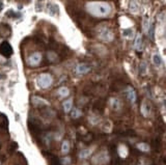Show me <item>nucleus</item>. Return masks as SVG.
<instances>
[{
	"instance_id": "f3484780",
	"label": "nucleus",
	"mask_w": 166,
	"mask_h": 165,
	"mask_svg": "<svg viewBox=\"0 0 166 165\" xmlns=\"http://www.w3.org/2000/svg\"><path fill=\"white\" fill-rule=\"evenodd\" d=\"M110 106H111V108L114 109V110H118V109L121 107V103L118 99L112 98L110 100Z\"/></svg>"
},
{
	"instance_id": "423d86ee",
	"label": "nucleus",
	"mask_w": 166,
	"mask_h": 165,
	"mask_svg": "<svg viewBox=\"0 0 166 165\" xmlns=\"http://www.w3.org/2000/svg\"><path fill=\"white\" fill-rule=\"evenodd\" d=\"M0 53L1 55H3L4 57H10L13 54V48L10 45L8 42H3L0 45Z\"/></svg>"
},
{
	"instance_id": "f03ea898",
	"label": "nucleus",
	"mask_w": 166,
	"mask_h": 165,
	"mask_svg": "<svg viewBox=\"0 0 166 165\" xmlns=\"http://www.w3.org/2000/svg\"><path fill=\"white\" fill-rule=\"evenodd\" d=\"M97 35L100 40L103 41V42H112L114 39L113 32H112L111 29L107 27V26H101L100 28H98Z\"/></svg>"
},
{
	"instance_id": "bb28decb",
	"label": "nucleus",
	"mask_w": 166,
	"mask_h": 165,
	"mask_svg": "<svg viewBox=\"0 0 166 165\" xmlns=\"http://www.w3.org/2000/svg\"><path fill=\"white\" fill-rule=\"evenodd\" d=\"M60 162H61V164H62V165H69V164H70V162H71V159H70L69 157L62 158L61 160H60Z\"/></svg>"
},
{
	"instance_id": "39448f33",
	"label": "nucleus",
	"mask_w": 166,
	"mask_h": 165,
	"mask_svg": "<svg viewBox=\"0 0 166 165\" xmlns=\"http://www.w3.org/2000/svg\"><path fill=\"white\" fill-rule=\"evenodd\" d=\"M41 61H42V54L40 52L32 53V54L28 57V59H27L28 64H29V66H31V67L38 66V64L41 63Z\"/></svg>"
},
{
	"instance_id": "2eb2a0df",
	"label": "nucleus",
	"mask_w": 166,
	"mask_h": 165,
	"mask_svg": "<svg viewBox=\"0 0 166 165\" xmlns=\"http://www.w3.org/2000/svg\"><path fill=\"white\" fill-rule=\"evenodd\" d=\"M62 106H63V110L66 113H69L71 110H72V107H73V100L72 99H69L67 100V101L63 102V104H62Z\"/></svg>"
},
{
	"instance_id": "b1692460",
	"label": "nucleus",
	"mask_w": 166,
	"mask_h": 165,
	"mask_svg": "<svg viewBox=\"0 0 166 165\" xmlns=\"http://www.w3.org/2000/svg\"><path fill=\"white\" fill-rule=\"evenodd\" d=\"M129 10L132 11V13H137L138 10H139V5L137 4V2L134 1V0H132L131 2H130V7H129Z\"/></svg>"
},
{
	"instance_id": "cd10ccee",
	"label": "nucleus",
	"mask_w": 166,
	"mask_h": 165,
	"mask_svg": "<svg viewBox=\"0 0 166 165\" xmlns=\"http://www.w3.org/2000/svg\"><path fill=\"white\" fill-rule=\"evenodd\" d=\"M154 31H155V25H152L151 26V39L154 40Z\"/></svg>"
},
{
	"instance_id": "c85d7f7f",
	"label": "nucleus",
	"mask_w": 166,
	"mask_h": 165,
	"mask_svg": "<svg viewBox=\"0 0 166 165\" xmlns=\"http://www.w3.org/2000/svg\"><path fill=\"white\" fill-rule=\"evenodd\" d=\"M163 105H164V107L166 108V98L163 99Z\"/></svg>"
},
{
	"instance_id": "4468645a",
	"label": "nucleus",
	"mask_w": 166,
	"mask_h": 165,
	"mask_svg": "<svg viewBox=\"0 0 166 165\" xmlns=\"http://www.w3.org/2000/svg\"><path fill=\"white\" fill-rule=\"evenodd\" d=\"M32 103H33L34 105H37V106L49 105L48 101H46V100L40 98V97H33V98H32Z\"/></svg>"
},
{
	"instance_id": "f8f14e48",
	"label": "nucleus",
	"mask_w": 166,
	"mask_h": 165,
	"mask_svg": "<svg viewBox=\"0 0 166 165\" xmlns=\"http://www.w3.org/2000/svg\"><path fill=\"white\" fill-rule=\"evenodd\" d=\"M151 28V22L149 19V16H144L143 20H142V29H143L144 33H149V30Z\"/></svg>"
},
{
	"instance_id": "0eeeda50",
	"label": "nucleus",
	"mask_w": 166,
	"mask_h": 165,
	"mask_svg": "<svg viewBox=\"0 0 166 165\" xmlns=\"http://www.w3.org/2000/svg\"><path fill=\"white\" fill-rule=\"evenodd\" d=\"M90 71V67L86 63H79L78 66L76 67V73L79 75L86 74Z\"/></svg>"
},
{
	"instance_id": "6e6552de",
	"label": "nucleus",
	"mask_w": 166,
	"mask_h": 165,
	"mask_svg": "<svg viewBox=\"0 0 166 165\" xmlns=\"http://www.w3.org/2000/svg\"><path fill=\"white\" fill-rule=\"evenodd\" d=\"M126 96H127V99H128L131 103H135L136 102V93H135V90L133 89V87L129 86L128 88H127V89H126Z\"/></svg>"
},
{
	"instance_id": "6ab92c4d",
	"label": "nucleus",
	"mask_w": 166,
	"mask_h": 165,
	"mask_svg": "<svg viewBox=\"0 0 166 165\" xmlns=\"http://www.w3.org/2000/svg\"><path fill=\"white\" fill-rule=\"evenodd\" d=\"M152 59H153V63H154V64H155L156 67H161V66H162V63H163V61H162V57L160 56L159 54H157V53H155V54L153 55Z\"/></svg>"
},
{
	"instance_id": "20e7f679",
	"label": "nucleus",
	"mask_w": 166,
	"mask_h": 165,
	"mask_svg": "<svg viewBox=\"0 0 166 165\" xmlns=\"http://www.w3.org/2000/svg\"><path fill=\"white\" fill-rule=\"evenodd\" d=\"M109 161V157H108V154L107 152H101L99 153L98 155H96L93 158V162L94 164L99 165V164H105L107 163Z\"/></svg>"
},
{
	"instance_id": "ddd939ff",
	"label": "nucleus",
	"mask_w": 166,
	"mask_h": 165,
	"mask_svg": "<svg viewBox=\"0 0 166 165\" xmlns=\"http://www.w3.org/2000/svg\"><path fill=\"white\" fill-rule=\"evenodd\" d=\"M117 152H118V155H120L121 158H126L127 156H128V153H129L128 148H127L126 145H124V144H120V145H118Z\"/></svg>"
},
{
	"instance_id": "aec40b11",
	"label": "nucleus",
	"mask_w": 166,
	"mask_h": 165,
	"mask_svg": "<svg viewBox=\"0 0 166 165\" xmlns=\"http://www.w3.org/2000/svg\"><path fill=\"white\" fill-rule=\"evenodd\" d=\"M137 149L138 150H140L141 152H150V145L147 143H145V142H139L137 143Z\"/></svg>"
},
{
	"instance_id": "1a4fd4ad",
	"label": "nucleus",
	"mask_w": 166,
	"mask_h": 165,
	"mask_svg": "<svg viewBox=\"0 0 166 165\" xmlns=\"http://www.w3.org/2000/svg\"><path fill=\"white\" fill-rule=\"evenodd\" d=\"M141 113L144 117H149L151 113V106L146 101H143L141 103Z\"/></svg>"
},
{
	"instance_id": "7ed1b4c3",
	"label": "nucleus",
	"mask_w": 166,
	"mask_h": 165,
	"mask_svg": "<svg viewBox=\"0 0 166 165\" xmlns=\"http://www.w3.org/2000/svg\"><path fill=\"white\" fill-rule=\"evenodd\" d=\"M52 76L50 74H41L37 77V84L41 88H48L52 84Z\"/></svg>"
},
{
	"instance_id": "4be33fe9",
	"label": "nucleus",
	"mask_w": 166,
	"mask_h": 165,
	"mask_svg": "<svg viewBox=\"0 0 166 165\" xmlns=\"http://www.w3.org/2000/svg\"><path fill=\"white\" fill-rule=\"evenodd\" d=\"M69 93H70V90H69V88L68 87H60L58 89V95L61 97V98H64V97H68L69 96Z\"/></svg>"
},
{
	"instance_id": "f257e3e1",
	"label": "nucleus",
	"mask_w": 166,
	"mask_h": 165,
	"mask_svg": "<svg viewBox=\"0 0 166 165\" xmlns=\"http://www.w3.org/2000/svg\"><path fill=\"white\" fill-rule=\"evenodd\" d=\"M85 8L91 16L97 18L107 17L111 13V7L103 1H90L85 4Z\"/></svg>"
},
{
	"instance_id": "c756f323",
	"label": "nucleus",
	"mask_w": 166,
	"mask_h": 165,
	"mask_svg": "<svg viewBox=\"0 0 166 165\" xmlns=\"http://www.w3.org/2000/svg\"><path fill=\"white\" fill-rule=\"evenodd\" d=\"M165 34H166V31H165Z\"/></svg>"
},
{
	"instance_id": "412c9836",
	"label": "nucleus",
	"mask_w": 166,
	"mask_h": 165,
	"mask_svg": "<svg viewBox=\"0 0 166 165\" xmlns=\"http://www.w3.org/2000/svg\"><path fill=\"white\" fill-rule=\"evenodd\" d=\"M147 72V64L145 61H141L139 64V74L140 75H145Z\"/></svg>"
},
{
	"instance_id": "9b49d317",
	"label": "nucleus",
	"mask_w": 166,
	"mask_h": 165,
	"mask_svg": "<svg viewBox=\"0 0 166 165\" xmlns=\"http://www.w3.org/2000/svg\"><path fill=\"white\" fill-rule=\"evenodd\" d=\"M47 10H48L49 15H51V16H57L59 14V7H58V5L55 3H49Z\"/></svg>"
},
{
	"instance_id": "a878e982",
	"label": "nucleus",
	"mask_w": 166,
	"mask_h": 165,
	"mask_svg": "<svg viewBox=\"0 0 166 165\" xmlns=\"http://www.w3.org/2000/svg\"><path fill=\"white\" fill-rule=\"evenodd\" d=\"M81 114H82V112H81V110H80V109L75 108V109H74V110L72 111V117H73V119H75L81 116Z\"/></svg>"
},
{
	"instance_id": "9d476101",
	"label": "nucleus",
	"mask_w": 166,
	"mask_h": 165,
	"mask_svg": "<svg viewBox=\"0 0 166 165\" xmlns=\"http://www.w3.org/2000/svg\"><path fill=\"white\" fill-rule=\"evenodd\" d=\"M134 48L139 52L142 51V49H143V45H142V37H141L140 33L136 34V37H135V41H134Z\"/></svg>"
},
{
	"instance_id": "393cba45",
	"label": "nucleus",
	"mask_w": 166,
	"mask_h": 165,
	"mask_svg": "<svg viewBox=\"0 0 166 165\" xmlns=\"http://www.w3.org/2000/svg\"><path fill=\"white\" fill-rule=\"evenodd\" d=\"M70 151V143L69 141H63L61 144V152L63 153V154H68Z\"/></svg>"
},
{
	"instance_id": "a211bd4d",
	"label": "nucleus",
	"mask_w": 166,
	"mask_h": 165,
	"mask_svg": "<svg viewBox=\"0 0 166 165\" xmlns=\"http://www.w3.org/2000/svg\"><path fill=\"white\" fill-rule=\"evenodd\" d=\"M93 151H94L93 149H84V150H82V151L79 153V157L81 158V159L88 158L91 155Z\"/></svg>"
},
{
	"instance_id": "5701e85b",
	"label": "nucleus",
	"mask_w": 166,
	"mask_h": 165,
	"mask_svg": "<svg viewBox=\"0 0 166 165\" xmlns=\"http://www.w3.org/2000/svg\"><path fill=\"white\" fill-rule=\"evenodd\" d=\"M123 35L124 37L130 39V37H132L133 35H134V30H133L132 28H124L123 30Z\"/></svg>"
},
{
	"instance_id": "dca6fc26",
	"label": "nucleus",
	"mask_w": 166,
	"mask_h": 165,
	"mask_svg": "<svg viewBox=\"0 0 166 165\" xmlns=\"http://www.w3.org/2000/svg\"><path fill=\"white\" fill-rule=\"evenodd\" d=\"M8 127V119L4 114L0 113V128L7 129Z\"/></svg>"
}]
</instances>
